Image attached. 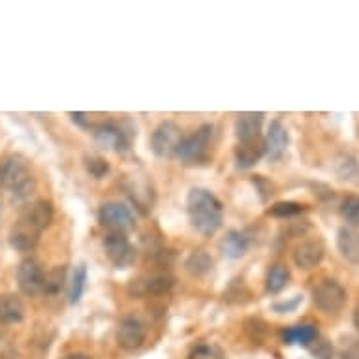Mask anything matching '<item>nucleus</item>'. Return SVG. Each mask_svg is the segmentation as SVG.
<instances>
[{
  "mask_svg": "<svg viewBox=\"0 0 359 359\" xmlns=\"http://www.w3.org/2000/svg\"><path fill=\"white\" fill-rule=\"evenodd\" d=\"M212 142V126L203 124L196 130L194 134L183 137V142L177 149V158L183 164H200L209 156V149Z\"/></svg>",
  "mask_w": 359,
  "mask_h": 359,
  "instance_id": "3",
  "label": "nucleus"
},
{
  "mask_svg": "<svg viewBox=\"0 0 359 359\" xmlns=\"http://www.w3.org/2000/svg\"><path fill=\"white\" fill-rule=\"evenodd\" d=\"M341 359H359V339L355 337H342L339 346Z\"/></svg>",
  "mask_w": 359,
  "mask_h": 359,
  "instance_id": "30",
  "label": "nucleus"
},
{
  "mask_svg": "<svg viewBox=\"0 0 359 359\" xmlns=\"http://www.w3.org/2000/svg\"><path fill=\"white\" fill-rule=\"evenodd\" d=\"M175 284V278L168 273H158V275H147V277L134 278L128 286V292L132 297H145V295H160L170 292Z\"/></svg>",
  "mask_w": 359,
  "mask_h": 359,
  "instance_id": "11",
  "label": "nucleus"
},
{
  "mask_svg": "<svg viewBox=\"0 0 359 359\" xmlns=\"http://www.w3.org/2000/svg\"><path fill=\"white\" fill-rule=\"evenodd\" d=\"M264 113L248 111L237 115L236 118V136L237 142H250L256 137H262V126H264Z\"/></svg>",
  "mask_w": 359,
  "mask_h": 359,
  "instance_id": "16",
  "label": "nucleus"
},
{
  "mask_svg": "<svg viewBox=\"0 0 359 359\" xmlns=\"http://www.w3.org/2000/svg\"><path fill=\"white\" fill-rule=\"evenodd\" d=\"M85 168L95 179H102L109 171V164L100 156H85Z\"/></svg>",
  "mask_w": 359,
  "mask_h": 359,
  "instance_id": "29",
  "label": "nucleus"
},
{
  "mask_svg": "<svg viewBox=\"0 0 359 359\" xmlns=\"http://www.w3.org/2000/svg\"><path fill=\"white\" fill-rule=\"evenodd\" d=\"M265 156V142L264 136L250 140V142H239L236 147L237 165L243 170H248Z\"/></svg>",
  "mask_w": 359,
  "mask_h": 359,
  "instance_id": "17",
  "label": "nucleus"
},
{
  "mask_svg": "<svg viewBox=\"0 0 359 359\" xmlns=\"http://www.w3.org/2000/svg\"><path fill=\"white\" fill-rule=\"evenodd\" d=\"M25 318V305L21 297L15 294L0 295V322L4 324H19Z\"/></svg>",
  "mask_w": 359,
  "mask_h": 359,
  "instance_id": "20",
  "label": "nucleus"
},
{
  "mask_svg": "<svg viewBox=\"0 0 359 359\" xmlns=\"http://www.w3.org/2000/svg\"><path fill=\"white\" fill-rule=\"evenodd\" d=\"M309 350L316 359H333V346H331L330 341H325L322 337H318L316 341L312 342Z\"/></svg>",
  "mask_w": 359,
  "mask_h": 359,
  "instance_id": "32",
  "label": "nucleus"
},
{
  "mask_svg": "<svg viewBox=\"0 0 359 359\" xmlns=\"http://www.w3.org/2000/svg\"><path fill=\"white\" fill-rule=\"evenodd\" d=\"M254 187H256V190L259 192V198H262V201H267L269 198L273 196V184L267 181V179H264V177H254L252 179Z\"/></svg>",
  "mask_w": 359,
  "mask_h": 359,
  "instance_id": "33",
  "label": "nucleus"
},
{
  "mask_svg": "<svg viewBox=\"0 0 359 359\" xmlns=\"http://www.w3.org/2000/svg\"><path fill=\"white\" fill-rule=\"evenodd\" d=\"M55 217L53 205H51V201L48 200H36L30 201L29 205L23 207V211L19 215L18 220L25 222L27 226H30L32 230L36 231H43L46 228L51 226Z\"/></svg>",
  "mask_w": 359,
  "mask_h": 359,
  "instance_id": "12",
  "label": "nucleus"
},
{
  "mask_svg": "<svg viewBox=\"0 0 359 359\" xmlns=\"http://www.w3.org/2000/svg\"><path fill=\"white\" fill-rule=\"evenodd\" d=\"M65 359H90V358H87V355H79V353H77V355H68V358Z\"/></svg>",
  "mask_w": 359,
  "mask_h": 359,
  "instance_id": "36",
  "label": "nucleus"
},
{
  "mask_svg": "<svg viewBox=\"0 0 359 359\" xmlns=\"http://www.w3.org/2000/svg\"><path fill=\"white\" fill-rule=\"evenodd\" d=\"M102 226H106L107 230H111V233H128L136 228V217L134 212L130 211V207H126L121 201H107L100 207L98 212Z\"/></svg>",
  "mask_w": 359,
  "mask_h": 359,
  "instance_id": "6",
  "label": "nucleus"
},
{
  "mask_svg": "<svg viewBox=\"0 0 359 359\" xmlns=\"http://www.w3.org/2000/svg\"><path fill=\"white\" fill-rule=\"evenodd\" d=\"M43 278L46 273L41 269L38 259L25 258L18 267V284L19 290L29 297L41 294L43 292Z\"/></svg>",
  "mask_w": 359,
  "mask_h": 359,
  "instance_id": "9",
  "label": "nucleus"
},
{
  "mask_svg": "<svg viewBox=\"0 0 359 359\" xmlns=\"http://www.w3.org/2000/svg\"><path fill=\"white\" fill-rule=\"evenodd\" d=\"M353 327H355L359 333V305L355 306V311H353Z\"/></svg>",
  "mask_w": 359,
  "mask_h": 359,
  "instance_id": "35",
  "label": "nucleus"
},
{
  "mask_svg": "<svg viewBox=\"0 0 359 359\" xmlns=\"http://www.w3.org/2000/svg\"><path fill=\"white\" fill-rule=\"evenodd\" d=\"M95 142L98 143L100 147L123 153V151L130 149L132 132L124 128L123 124L102 123L95 128Z\"/></svg>",
  "mask_w": 359,
  "mask_h": 359,
  "instance_id": "8",
  "label": "nucleus"
},
{
  "mask_svg": "<svg viewBox=\"0 0 359 359\" xmlns=\"http://www.w3.org/2000/svg\"><path fill=\"white\" fill-rule=\"evenodd\" d=\"M339 211L350 228H359V196H346L342 200Z\"/></svg>",
  "mask_w": 359,
  "mask_h": 359,
  "instance_id": "26",
  "label": "nucleus"
},
{
  "mask_svg": "<svg viewBox=\"0 0 359 359\" xmlns=\"http://www.w3.org/2000/svg\"><path fill=\"white\" fill-rule=\"evenodd\" d=\"M312 301L325 314H337L346 305V290L335 278H322L312 286Z\"/></svg>",
  "mask_w": 359,
  "mask_h": 359,
  "instance_id": "4",
  "label": "nucleus"
},
{
  "mask_svg": "<svg viewBox=\"0 0 359 359\" xmlns=\"http://www.w3.org/2000/svg\"><path fill=\"white\" fill-rule=\"evenodd\" d=\"M318 327L314 324H297L284 330L283 339L286 344H299V346H311L318 339Z\"/></svg>",
  "mask_w": 359,
  "mask_h": 359,
  "instance_id": "21",
  "label": "nucleus"
},
{
  "mask_svg": "<svg viewBox=\"0 0 359 359\" xmlns=\"http://www.w3.org/2000/svg\"><path fill=\"white\" fill-rule=\"evenodd\" d=\"M335 173L342 181H355L359 177V164L352 154L342 153L335 160Z\"/></svg>",
  "mask_w": 359,
  "mask_h": 359,
  "instance_id": "24",
  "label": "nucleus"
},
{
  "mask_svg": "<svg viewBox=\"0 0 359 359\" xmlns=\"http://www.w3.org/2000/svg\"><path fill=\"white\" fill-rule=\"evenodd\" d=\"M181 142H183L181 126L173 121H164L154 128L151 136V149L158 158H171L177 154Z\"/></svg>",
  "mask_w": 359,
  "mask_h": 359,
  "instance_id": "5",
  "label": "nucleus"
},
{
  "mask_svg": "<svg viewBox=\"0 0 359 359\" xmlns=\"http://www.w3.org/2000/svg\"><path fill=\"white\" fill-rule=\"evenodd\" d=\"M104 250L107 259L111 262L117 269H128L136 264L137 252L130 239L123 233H109L104 239Z\"/></svg>",
  "mask_w": 359,
  "mask_h": 359,
  "instance_id": "7",
  "label": "nucleus"
},
{
  "mask_svg": "<svg viewBox=\"0 0 359 359\" xmlns=\"http://www.w3.org/2000/svg\"><path fill=\"white\" fill-rule=\"evenodd\" d=\"M187 212H189L192 228L201 236H215L222 226V203L211 190H190L189 198H187Z\"/></svg>",
  "mask_w": 359,
  "mask_h": 359,
  "instance_id": "1",
  "label": "nucleus"
},
{
  "mask_svg": "<svg viewBox=\"0 0 359 359\" xmlns=\"http://www.w3.org/2000/svg\"><path fill=\"white\" fill-rule=\"evenodd\" d=\"M301 301H303V297H301V295H294V299H292V301H283V303H275V305H273V309H275V311H277L278 314H286V312L295 311Z\"/></svg>",
  "mask_w": 359,
  "mask_h": 359,
  "instance_id": "34",
  "label": "nucleus"
},
{
  "mask_svg": "<svg viewBox=\"0 0 359 359\" xmlns=\"http://www.w3.org/2000/svg\"><path fill=\"white\" fill-rule=\"evenodd\" d=\"M264 142L265 156L271 160V162H277V160L283 158L290 147L288 128L280 121H273L269 130H267V134H265Z\"/></svg>",
  "mask_w": 359,
  "mask_h": 359,
  "instance_id": "13",
  "label": "nucleus"
},
{
  "mask_svg": "<svg viewBox=\"0 0 359 359\" xmlns=\"http://www.w3.org/2000/svg\"><path fill=\"white\" fill-rule=\"evenodd\" d=\"M212 265H215V259L205 250H196L184 259V269L192 277H205L207 273L212 271Z\"/></svg>",
  "mask_w": 359,
  "mask_h": 359,
  "instance_id": "22",
  "label": "nucleus"
},
{
  "mask_svg": "<svg viewBox=\"0 0 359 359\" xmlns=\"http://www.w3.org/2000/svg\"><path fill=\"white\" fill-rule=\"evenodd\" d=\"M248 247H250V239L245 231L239 230H230L218 243L220 252L230 259L243 258L248 252Z\"/></svg>",
  "mask_w": 359,
  "mask_h": 359,
  "instance_id": "18",
  "label": "nucleus"
},
{
  "mask_svg": "<svg viewBox=\"0 0 359 359\" xmlns=\"http://www.w3.org/2000/svg\"><path fill=\"white\" fill-rule=\"evenodd\" d=\"M303 211H305V205H301V203H295V201H278V203L271 205L269 215L277 218H290Z\"/></svg>",
  "mask_w": 359,
  "mask_h": 359,
  "instance_id": "28",
  "label": "nucleus"
},
{
  "mask_svg": "<svg viewBox=\"0 0 359 359\" xmlns=\"http://www.w3.org/2000/svg\"><path fill=\"white\" fill-rule=\"evenodd\" d=\"M85 288H87V267L85 265H77L74 273H72L70 292H68L72 305H76V303L81 301Z\"/></svg>",
  "mask_w": 359,
  "mask_h": 359,
  "instance_id": "25",
  "label": "nucleus"
},
{
  "mask_svg": "<svg viewBox=\"0 0 359 359\" xmlns=\"http://www.w3.org/2000/svg\"><path fill=\"white\" fill-rule=\"evenodd\" d=\"M40 231L32 230L30 226H27L25 222L18 220L13 224L12 230H10V236H8V241H10V247L13 250H19V252H30L34 250L38 241H40Z\"/></svg>",
  "mask_w": 359,
  "mask_h": 359,
  "instance_id": "15",
  "label": "nucleus"
},
{
  "mask_svg": "<svg viewBox=\"0 0 359 359\" xmlns=\"http://www.w3.org/2000/svg\"><path fill=\"white\" fill-rule=\"evenodd\" d=\"M147 339V327L142 322V318L137 316H124L121 322H118L117 327V342L118 346L124 348V350H136L145 342Z\"/></svg>",
  "mask_w": 359,
  "mask_h": 359,
  "instance_id": "10",
  "label": "nucleus"
},
{
  "mask_svg": "<svg viewBox=\"0 0 359 359\" xmlns=\"http://www.w3.org/2000/svg\"><path fill=\"white\" fill-rule=\"evenodd\" d=\"M0 187L10 190L19 200H25L34 192V175L23 154L13 153L0 160Z\"/></svg>",
  "mask_w": 359,
  "mask_h": 359,
  "instance_id": "2",
  "label": "nucleus"
},
{
  "mask_svg": "<svg viewBox=\"0 0 359 359\" xmlns=\"http://www.w3.org/2000/svg\"><path fill=\"white\" fill-rule=\"evenodd\" d=\"M66 283V269L65 267H55L53 271H49L43 278V294L57 295Z\"/></svg>",
  "mask_w": 359,
  "mask_h": 359,
  "instance_id": "27",
  "label": "nucleus"
},
{
  "mask_svg": "<svg viewBox=\"0 0 359 359\" xmlns=\"http://www.w3.org/2000/svg\"><path fill=\"white\" fill-rule=\"evenodd\" d=\"M325 256V245L322 239H306L301 241L294 250V262L299 269H312L324 259Z\"/></svg>",
  "mask_w": 359,
  "mask_h": 359,
  "instance_id": "14",
  "label": "nucleus"
},
{
  "mask_svg": "<svg viewBox=\"0 0 359 359\" xmlns=\"http://www.w3.org/2000/svg\"><path fill=\"white\" fill-rule=\"evenodd\" d=\"M189 359H226V355H224V352L218 346H212V344H201V346L192 350Z\"/></svg>",
  "mask_w": 359,
  "mask_h": 359,
  "instance_id": "31",
  "label": "nucleus"
},
{
  "mask_svg": "<svg viewBox=\"0 0 359 359\" xmlns=\"http://www.w3.org/2000/svg\"><path fill=\"white\" fill-rule=\"evenodd\" d=\"M337 247L339 252L346 262L359 265V230L344 226L337 233Z\"/></svg>",
  "mask_w": 359,
  "mask_h": 359,
  "instance_id": "19",
  "label": "nucleus"
},
{
  "mask_svg": "<svg viewBox=\"0 0 359 359\" xmlns=\"http://www.w3.org/2000/svg\"><path fill=\"white\" fill-rule=\"evenodd\" d=\"M290 283V269L284 264H275L267 271V277H265V290L267 294L277 295L280 294Z\"/></svg>",
  "mask_w": 359,
  "mask_h": 359,
  "instance_id": "23",
  "label": "nucleus"
}]
</instances>
